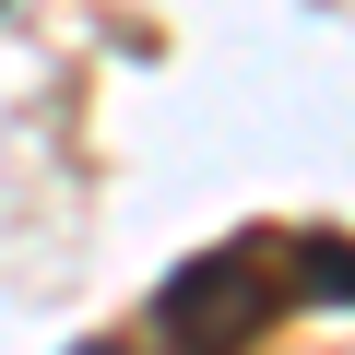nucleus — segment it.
<instances>
[{"label": "nucleus", "mask_w": 355, "mask_h": 355, "mask_svg": "<svg viewBox=\"0 0 355 355\" xmlns=\"http://www.w3.org/2000/svg\"><path fill=\"white\" fill-rule=\"evenodd\" d=\"M83 355H130V343H83Z\"/></svg>", "instance_id": "obj_2"}, {"label": "nucleus", "mask_w": 355, "mask_h": 355, "mask_svg": "<svg viewBox=\"0 0 355 355\" xmlns=\"http://www.w3.org/2000/svg\"><path fill=\"white\" fill-rule=\"evenodd\" d=\"M296 308H355V237L237 225L154 284V355H261Z\"/></svg>", "instance_id": "obj_1"}]
</instances>
